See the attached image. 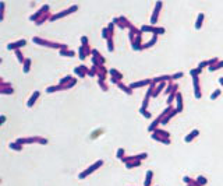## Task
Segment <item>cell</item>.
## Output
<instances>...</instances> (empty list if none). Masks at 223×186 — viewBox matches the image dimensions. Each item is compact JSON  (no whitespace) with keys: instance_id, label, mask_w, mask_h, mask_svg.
Here are the masks:
<instances>
[{"instance_id":"cell-8","label":"cell","mask_w":223,"mask_h":186,"mask_svg":"<svg viewBox=\"0 0 223 186\" xmlns=\"http://www.w3.org/2000/svg\"><path fill=\"white\" fill-rule=\"evenodd\" d=\"M206 183V179H205L204 176H199L198 178V185H205Z\"/></svg>"},{"instance_id":"cell-5","label":"cell","mask_w":223,"mask_h":186,"mask_svg":"<svg viewBox=\"0 0 223 186\" xmlns=\"http://www.w3.org/2000/svg\"><path fill=\"white\" fill-rule=\"evenodd\" d=\"M21 45H25V41H20L17 44H13V45H8V49H14V48H18Z\"/></svg>"},{"instance_id":"cell-7","label":"cell","mask_w":223,"mask_h":186,"mask_svg":"<svg viewBox=\"0 0 223 186\" xmlns=\"http://www.w3.org/2000/svg\"><path fill=\"white\" fill-rule=\"evenodd\" d=\"M219 95H220V90H216L212 95H210V99H215V98H217Z\"/></svg>"},{"instance_id":"cell-3","label":"cell","mask_w":223,"mask_h":186,"mask_svg":"<svg viewBox=\"0 0 223 186\" xmlns=\"http://www.w3.org/2000/svg\"><path fill=\"white\" fill-rule=\"evenodd\" d=\"M198 133H199L198 130H192L191 133H190V135H188V136H187V137H185V141H191L192 139H194V137H197V136H198Z\"/></svg>"},{"instance_id":"cell-6","label":"cell","mask_w":223,"mask_h":186,"mask_svg":"<svg viewBox=\"0 0 223 186\" xmlns=\"http://www.w3.org/2000/svg\"><path fill=\"white\" fill-rule=\"evenodd\" d=\"M38 95H39V92H35V94H34V95L31 97V101H29V104H28L29 106H31V105H32V102H35V99L38 98Z\"/></svg>"},{"instance_id":"cell-11","label":"cell","mask_w":223,"mask_h":186,"mask_svg":"<svg viewBox=\"0 0 223 186\" xmlns=\"http://www.w3.org/2000/svg\"><path fill=\"white\" fill-rule=\"evenodd\" d=\"M28 66H29V60H27L25 63V71H28Z\"/></svg>"},{"instance_id":"cell-9","label":"cell","mask_w":223,"mask_h":186,"mask_svg":"<svg viewBox=\"0 0 223 186\" xmlns=\"http://www.w3.org/2000/svg\"><path fill=\"white\" fill-rule=\"evenodd\" d=\"M151 178H152V172H148V175H147V183H145L147 186L151 183Z\"/></svg>"},{"instance_id":"cell-1","label":"cell","mask_w":223,"mask_h":186,"mask_svg":"<svg viewBox=\"0 0 223 186\" xmlns=\"http://www.w3.org/2000/svg\"><path fill=\"white\" fill-rule=\"evenodd\" d=\"M99 165H102V161H98V162H96V164H94L92 167H89L88 169L85 171V172L81 173V178H85V176H87L89 172H92V171H94V169H96V167H99Z\"/></svg>"},{"instance_id":"cell-10","label":"cell","mask_w":223,"mask_h":186,"mask_svg":"<svg viewBox=\"0 0 223 186\" xmlns=\"http://www.w3.org/2000/svg\"><path fill=\"white\" fill-rule=\"evenodd\" d=\"M177 102H178V111H181L183 106H181V95H180V94L177 95Z\"/></svg>"},{"instance_id":"cell-4","label":"cell","mask_w":223,"mask_h":186,"mask_svg":"<svg viewBox=\"0 0 223 186\" xmlns=\"http://www.w3.org/2000/svg\"><path fill=\"white\" fill-rule=\"evenodd\" d=\"M222 67H223V62H219V63H216L215 66H210L209 70L210 71H215V70H217V69H222Z\"/></svg>"},{"instance_id":"cell-12","label":"cell","mask_w":223,"mask_h":186,"mask_svg":"<svg viewBox=\"0 0 223 186\" xmlns=\"http://www.w3.org/2000/svg\"><path fill=\"white\" fill-rule=\"evenodd\" d=\"M219 83H220V84L223 85V77H222V78H219Z\"/></svg>"},{"instance_id":"cell-2","label":"cell","mask_w":223,"mask_h":186,"mask_svg":"<svg viewBox=\"0 0 223 186\" xmlns=\"http://www.w3.org/2000/svg\"><path fill=\"white\" fill-rule=\"evenodd\" d=\"M202 21H204V14L201 13L199 16H198L197 24H195V28H197V30H199V28H201V25H202Z\"/></svg>"}]
</instances>
